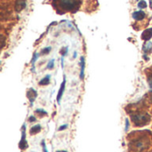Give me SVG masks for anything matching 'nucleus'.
Returning a JSON list of instances; mask_svg holds the SVG:
<instances>
[{"mask_svg": "<svg viewBox=\"0 0 152 152\" xmlns=\"http://www.w3.org/2000/svg\"><path fill=\"white\" fill-rule=\"evenodd\" d=\"M35 113L38 114L40 117H45V116L48 115V113H47L45 110H43V109H37V110H35Z\"/></svg>", "mask_w": 152, "mask_h": 152, "instance_id": "obj_13", "label": "nucleus"}, {"mask_svg": "<svg viewBox=\"0 0 152 152\" xmlns=\"http://www.w3.org/2000/svg\"><path fill=\"white\" fill-rule=\"evenodd\" d=\"M28 147V142L26 140V124H23V126L21 127V138L19 142V149L21 151H24Z\"/></svg>", "mask_w": 152, "mask_h": 152, "instance_id": "obj_3", "label": "nucleus"}, {"mask_svg": "<svg viewBox=\"0 0 152 152\" xmlns=\"http://www.w3.org/2000/svg\"><path fill=\"white\" fill-rule=\"evenodd\" d=\"M65 86H66V77L65 75L63 76V81L61 85V87L58 91V94H57V102L58 104L61 103V97L64 94V91H65Z\"/></svg>", "mask_w": 152, "mask_h": 152, "instance_id": "obj_4", "label": "nucleus"}, {"mask_svg": "<svg viewBox=\"0 0 152 152\" xmlns=\"http://www.w3.org/2000/svg\"><path fill=\"white\" fill-rule=\"evenodd\" d=\"M42 130V126L40 125H36L33 126L30 129H29V134L30 135H34V134H37L38 133H40Z\"/></svg>", "mask_w": 152, "mask_h": 152, "instance_id": "obj_9", "label": "nucleus"}, {"mask_svg": "<svg viewBox=\"0 0 152 152\" xmlns=\"http://www.w3.org/2000/svg\"><path fill=\"white\" fill-rule=\"evenodd\" d=\"M55 152H68L67 151H57Z\"/></svg>", "mask_w": 152, "mask_h": 152, "instance_id": "obj_23", "label": "nucleus"}, {"mask_svg": "<svg viewBox=\"0 0 152 152\" xmlns=\"http://www.w3.org/2000/svg\"><path fill=\"white\" fill-rule=\"evenodd\" d=\"M76 57H77V53H76V52H75V53H74V57H73V58H74V59H75V58H76Z\"/></svg>", "mask_w": 152, "mask_h": 152, "instance_id": "obj_24", "label": "nucleus"}, {"mask_svg": "<svg viewBox=\"0 0 152 152\" xmlns=\"http://www.w3.org/2000/svg\"><path fill=\"white\" fill-rule=\"evenodd\" d=\"M145 16H146V14L142 11H137V12H134L133 13V18L135 20H142L145 18Z\"/></svg>", "mask_w": 152, "mask_h": 152, "instance_id": "obj_6", "label": "nucleus"}, {"mask_svg": "<svg viewBox=\"0 0 152 152\" xmlns=\"http://www.w3.org/2000/svg\"><path fill=\"white\" fill-rule=\"evenodd\" d=\"M138 7L139 8H141V9H143V8H146L147 7V4H146V2L145 1H141L139 4H138Z\"/></svg>", "mask_w": 152, "mask_h": 152, "instance_id": "obj_16", "label": "nucleus"}, {"mask_svg": "<svg viewBox=\"0 0 152 152\" xmlns=\"http://www.w3.org/2000/svg\"><path fill=\"white\" fill-rule=\"evenodd\" d=\"M26 6V2L25 0H17L16 1V10L21 11L22 9H24V7Z\"/></svg>", "mask_w": 152, "mask_h": 152, "instance_id": "obj_11", "label": "nucleus"}, {"mask_svg": "<svg viewBox=\"0 0 152 152\" xmlns=\"http://www.w3.org/2000/svg\"><path fill=\"white\" fill-rule=\"evenodd\" d=\"M82 0H53V4L56 8L57 12L64 13L67 12H75L78 11Z\"/></svg>", "mask_w": 152, "mask_h": 152, "instance_id": "obj_1", "label": "nucleus"}, {"mask_svg": "<svg viewBox=\"0 0 152 152\" xmlns=\"http://www.w3.org/2000/svg\"><path fill=\"white\" fill-rule=\"evenodd\" d=\"M129 127H130V122H129V119L126 118V121H125V132H126V133L128 132Z\"/></svg>", "mask_w": 152, "mask_h": 152, "instance_id": "obj_15", "label": "nucleus"}, {"mask_svg": "<svg viewBox=\"0 0 152 152\" xmlns=\"http://www.w3.org/2000/svg\"><path fill=\"white\" fill-rule=\"evenodd\" d=\"M149 86H150V88L152 90V78L149 80Z\"/></svg>", "mask_w": 152, "mask_h": 152, "instance_id": "obj_21", "label": "nucleus"}, {"mask_svg": "<svg viewBox=\"0 0 152 152\" xmlns=\"http://www.w3.org/2000/svg\"><path fill=\"white\" fill-rule=\"evenodd\" d=\"M152 37V28H148L146 30H144L142 34V39L147 41V40H150Z\"/></svg>", "mask_w": 152, "mask_h": 152, "instance_id": "obj_8", "label": "nucleus"}, {"mask_svg": "<svg viewBox=\"0 0 152 152\" xmlns=\"http://www.w3.org/2000/svg\"><path fill=\"white\" fill-rule=\"evenodd\" d=\"M68 126H68L67 124H65V125H62V126H61L58 128V131H59V132H61V131H63V130L67 129V128H68Z\"/></svg>", "mask_w": 152, "mask_h": 152, "instance_id": "obj_19", "label": "nucleus"}, {"mask_svg": "<svg viewBox=\"0 0 152 152\" xmlns=\"http://www.w3.org/2000/svg\"><path fill=\"white\" fill-rule=\"evenodd\" d=\"M48 69H53L54 68V59H52L49 61L48 64H47V67H46Z\"/></svg>", "mask_w": 152, "mask_h": 152, "instance_id": "obj_14", "label": "nucleus"}, {"mask_svg": "<svg viewBox=\"0 0 152 152\" xmlns=\"http://www.w3.org/2000/svg\"><path fill=\"white\" fill-rule=\"evenodd\" d=\"M150 102L152 103V91L151 92V96H150Z\"/></svg>", "mask_w": 152, "mask_h": 152, "instance_id": "obj_22", "label": "nucleus"}, {"mask_svg": "<svg viewBox=\"0 0 152 152\" xmlns=\"http://www.w3.org/2000/svg\"><path fill=\"white\" fill-rule=\"evenodd\" d=\"M41 146H42L43 152H48L47 148H46V144H45V140H42V141H41Z\"/></svg>", "mask_w": 152, "mask_h": 152, "instance_id": "obj_17", "label": "nucleus"}, {"mask_svg": "<svg viewBox=\"0 0 152 152\" xmlns=\"http://www.w3.org/2000/svg\"><path fill=\"white\" fill-rule=\"evenodd\" d=\"M50 80H51V76L50 75H46L44 78H42L38 82V85L39 86H47V85H49Z\"/></svg>", "mask_w": 152, "mask_h": 152, "instance_id": "obj_10", "label": "nucleus"}, {"mask_svg": "<svg viewBox=\"0 0 152 152\" xmlns=\"http://www.w3.org/2000/svg\"><path fill=\"white\" fill-rule=\"evenodd\" d=\"M36 121H37V118H36V117H34V116H30V117L28 118V122L33 123V122H36Z\"/></svg>", "mask_w": 152, "mask_h": 152, "instance_id": "obj_20", "label": "nucleus"}, {"mask_svg": "<svg viewBox=\"0 0 152 152\" xmlns=\"http://www.w3.org/2000/svg\"><path fill=\"white\" fill-rule=\"evenodd\" d=\"M50 51H51V47H46V48H45V49H43L42 50V54H47L48 53H50Z\"/></svg>", "mask_w": 152, "mask_h": 152, "instance_id": "obj_18", "label": "nucleus"}, {"mask_svg": "<svg viewBox=\"0 0 152 152\" xmlns=\"http://www.w3.org/2000/svg\"><path fill=\"white\" fill-rule=\"evenodd\" d=\"M132 120L136 126H144L151 121V116L148 113H136L132 116Z\"/></svg>", "mask_w": 152, "mask_h": 152, "instance_id": "obj_2", "label": "nucleus"}, {"mask_svg": "<svg viewBox=\"0 0 152 152\" xmlns=\"http://www.w3.org/2000/svg\"><path fill=\"white\" fill-rule=\"evenodd\" d=\"M80 68H81V70H80V78L81 79H84L85 77V69H86V60H85V57L82 56L80 58Z\"/></svg>", "mask_w": 152, "mask_h": 152, "instance_id": "obj_7", "label": "nucleus"}, {"mask_svg": "<svg viewBox=\"0 0 152 152\" xmlns=\"http://www.w3.org/2000/svg\"><path fill=\"white\" fill-rule=\"evenodd\" d=\"M152 50V43L151 42H149V43H147V44H145L144 45V46H143V52H144V53L146 54V53H151Z\"/></svg>", "mask_w": 152, "mask_h": 152, "instance_id": "obj_12", "label": "nucleus"}, {"mask_svg": "<svg viewBox=\"0 0 152 152\" xmlns=\"http://www.w3.org/2000/svg\"><path fill=\"white\" fill-rule=\"evenodd\" d=\"M27 97L28 98V101L30 102V105H33V102H35V99L37 97V92L33 89V88H29L27 92Z\"/></svg>", "mask_w": 152, "mask_h": 152, "instance_id": "obj_5", "label": "nucleus"}]
</instances>
